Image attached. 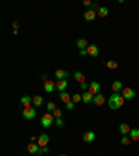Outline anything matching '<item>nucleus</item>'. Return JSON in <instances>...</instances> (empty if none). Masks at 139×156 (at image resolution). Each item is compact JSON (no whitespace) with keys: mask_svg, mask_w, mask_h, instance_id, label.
I'll return each instance as SVG.
<instances>
[{"mask_svg":"<svg viewBox=\"0 0 139 156\" xmlns=\"http://www.w3.org/2000/svg\"><path fill=\"white\" fill-rule=\"evenodd\" d=\"M124 103H125V99L123 98V95L120 94H113L110 96V99H108V106H110V109L113 110L120 109L121 106H124Z\"/></svg>","mask_w":139,"mask_h":156,"instance_id":"f257e3e1","label":"nucleus"},{"mask_svg":"<svg viewBox=\"0 0 139 156\" xmlns=\"http://www.w3.org/2000/svg\"><path fill=\"white\" fill-rule=\"evenodd\" d=\"M54 123V116L52 114V113H45L43 116H42V118H40V125L43 127V128H49L50 125Z\"/></svg>","mask_w":139,"mask_h":156,"instance_id":"f03ea898","label":"nucleus"},{"mask_svg":"<svg viewBox=\"0 0 139 156\" xmlns=\"http://www.w3.org/2000/svg\"><path fill=\"white\" fill-rule=\"evenodd\" d=\"M121 95H123V98L125 101H131V99H134V98L136 96L135 91L131 89V88H124L123 91H121Z\"/></svg>","mask_w":139,"mask_h":156,"instance_id":"7ed1b4c3","label":"nucleus"},{"mask_svg":"<svg viewBox=\"0 0 139 156\" xmlns=\"http://www.w3.org/2000/svg\"><path fill=\"white\" fill-rule=\"evenodd\" d=\"M22 116L27 118V120H31L36 116V109L35 107H27V109L22 110Z\"/></svg>","mask_w":139,"mask_h":156,"instance_id":"20e7f679","label":"nucleus"},{"mask_svg":"<svg viewBox=\"0 0 139 156\" xmlns=\"http://www.w3.org/2000/svg\"><path fill=\"white\" fill-rule=\"evenodd\" d=\"M67 86H68L67 79H57V82H56V89H57L60 94H61V92H65Z\"/></svg>","mask_w":139,"mask_h":156,"instance_id":"39448f33","label":"nucleus"},{"mask_svg":"<svg viewBox=\"0 0 139 156\" xmlns=\"http://www.w3.org/2000/svg\"><path fill=\"white\" fill-rule=\"evenodd\" d=\"M89 92H91L92 95L100 94V84L96 82V81H92V82L89 84Z\"/></svg>","mask_w":139,"mask_h":156,"instance_id":"423d86ee","label":"nucleus"},{"mask_svg":"<svg viewBox=\"0 0 139 156\" xmlns=\"http://www.w3.org/2000/svg\"><path fill=\"white\" fill-rule=\"evenodd\" d=\"M43 88H45V91H46L47 94H52L53 91H56V84L52 79H47L46 82L43 84Z\"/></svg>","mask_w":139,"mask_h":156,"instance_id":"0eeeda50","label":"nucleus"},{"mask_svg":"<svg viewBox=\"0 0 139 156\" xmlns=\"http://www.w3.org/2000/svg\"><path fill=\"white\" fill-rule=\"evenodd\" d=\"M49 141H50L49 135H47V134H42V135H40V137L38 138V145L40 146V148H43V146H47Z\"/></svg>","mask_w":139,"mask_h":156,"instance_id":"6e6552de","label":"nucleus"},{"mask_svg":"<svg viewBox=\"0 0 139 156\" xmlns=\"http://www.w3.org/2000/svg\"><path fill=\"white\" fill-rule=\"evenodd\" d=\"M86 50H88V55L92 56V57H97L99 56V47L96 45H89Z\"/></svg>","mask_w":139,"mask_h":156,"instance_id":"1a4fd4ad","label":"nucleus"},{"mask_svg":"<svg viewBox=\"0 0 139 156\" xmlns=\"http://www.w3.org/2000/svg\"><path fill=\"white\" fill-rule=\"evenodd\" d=\"M84 18H85L86 21H95V20H96V11H93V10H86L85 13H84Z\"/></svg>","mask_w":139,"mask_h":156,"instance_id":"9d476101","label":"nucleus"},{"mask_svg":"<svg viewBox=\"0 0 139 156\" xmlns=\"http://www.w3.org/2000/svg\"><path fill=\"white\" fill-rule=\"evenodd\" d=\"M27 149H28V152L31 153V155H38L39 149H40V146H39L38 144H33V142H31L28 146H27Z\"/></svg>","mask_w":139,"mask_h":156,"instance_id":"9b49d317","label":"nucleus"},{"mask_svg":"<svg viewBox=\"0 0 139 156\" xmlns=\"http://www.w3.org/2000/svg\"><path fill=\"white\" fill-rule=\"evenodd\" d=\"M20 102H21V105H22L25 109H27V107H31V105H33V99H31L29 96H22V98L20 99Z\"/></svg>","mask_w":139,"mask_h":156,"instance_id":"f8f14e48","label":"nucleus"},{"mask_svg":"<svg viewBox=\"0 0 139 156\" xmlns=\"http://www.w3.org/2000/svg\"><path fill=\"white\" fill-rule=\"evenodd\" d=\"M104 102H106V99H104V96H103L102 94L95 95V98H93V103H95L96 106H102V105H104Z\"/></svg>","mask_w":139,"mask_h":156,"instance_id":"ddd939ff","label":"nucleus"},{"mask_svg":"<svg viewBox=\"0 0 139 156\" xmlns=\"http://www.w3.org/2000/svg\"><path fill=\"white\" fill-rule=\"evenodd\" d=\"M93 98H95V95H92L89 91H85L84 95H82V102L84 103H91V102H93Z\"/></svg>","mask_w":139,"mask_h":156,"instance_id":"4468645a","label":"nucleus"},{"mask_svg":"<svg viewBox=\"0 0 139 156\" xmlns=\"http://www.w3.org/2000/svg\"><path fill=\"white\" fill-rule=\"evenodd\" d=\"M131 127L127 124V123H121L120 124V134H123V135H127V134H129L131 133Z\"/></svg>","mask_w":139,"mask_h":156,"instance_id":"2eb2a0df","label":"nucleus"},{"mask_svg":"<svg viewBox=\"0 0 139 156\" xmlns=\"http://www.w3.org/2000/svg\"><path fill=\"white\" fill-rule=\"evenodd\" d=\"M111 89L114 91V94H120V91H123V84H121V81H114L113 82V85H111Z\"/></svg>","mask_w":139,"mask_h":156,"instance_id":"dca6fc26","label":"nucleus"},{"mask_svg":"<svg viewBox=\"0 0 139 156\" xmlns=\"http://www.w3.org/2000/svg\"><path fill=\"white\" fill-rule=\"evenodd\" d=\"M129 138L134 142H139V130L138 128H132L131 133H129Z\"/></svg>","mask_w":139,"mask_h":156,"instance_id":"f3484780","label":"nucleus"},{"mask_svg":"<svg viewBox=\"0 0 139 156\" xmlns=\"http://www.w3.org/2000/svg\"><path fill=\"white\" fill-rule=\"evenodd\" d=\"M77 46L79 47V50H85V49H88V40H86L85 38H81V39H78V42H77Z\"/></svg>","mask_w":139,"mask_h":156,"instance_id":"a211bd4d","label":"nucleus"},{"mask_svg":"<svg viewBox=\"0 0 139 156\" xmlns=\"http://www.w3.org/2000/svg\"><path fill=\"white\" fill-rule=\"evenodd\" d=\"M67 77H68V71L61 70V68H59V70L56 71V78L57 79H65Z\"/></svg>","mask_w":139,"mask_h":156,"instance_id":"6ab92c4d","label":"nucleus"},{"mask_svg":"<svg viewBox=\"0 0 139 156\" xmlns=\"http://www.w3.org/2000/svg\"><path fill=\"white\" fill-rule=\"evenodd\" d=\"M60 99H61V102H63V103H65V105L70 103V102H72V101H71V95H70L67 91L60 94Z\"/></svg>","mask_w":139,"mask_h":156,"instance_id":"aec40b11","label":"nucleus"},{"mask_svg":"<svg viewBox=\"0 0 139 156\" xmlns=\"http://www.w3.org/2000/svg\"><path fill=\"white\" fill-rule=\"evenodd\" d=\"M74 77H75V79H77L79 84H84V82H86V77L82 74V73H81V71H75Z\"/></svg>","mask_w":139,"mask_h":156,"instance_id":"412c9836","label":"nucleus"},{"mask_svg":"<svg viewBox=\"0 0 139 156\" xmlns=\"http://www.w3.org/2000/svg\"><path fill=\"white\" fill-rule=\"evenodd\" d=\"M95 137H96V135H95L93 131H88V133L84 134V141H85V142H93V141H95Z\"/></svg>","mask_w":139,"mask_h":156,"instance_id":"4be33fe9","label":"nucleus"},{"mask_svg":"<svg viewBox=\"0 0 139 156\" xmlns=\"http://www.w3.org/2000/svg\"><path fill=\"white\" fill-rule=\"evenodd\" d=\"M32 99H33V106H35V107H39V106H42V105H43V101H45V99H43V98H42L40 95H36V96H33Z\"/></svg>","mask_w":139,"mask_h":156,"instance_id":"5701e85b","label":"nucleus"},{"mask_svg":"<svg viewBox=\"0 0 139 156\" xmlns=\"http://www.w3.org/2000/svg\"><path fill=\"white\" fill-rule=\"evenodd\" d=\"M106 66H107L110 70H117L118 68V63L116 60H108V62H106Z\"/></svg>","mask_w":139,"mask_h":156,"instance_id":"b1692460","label":"nucleus"},{"mask_svg":"<svg viewBox=\"0 0 139 156\" xmlns=\"http://www.w3.org/2000/svg\"><path fill=\"white\" fill-rule=\"evenodd\" d=\"M97 16L102 17V18L107 17L108 16V8L107 7H100V8H99V11H97Z\"/></svg>","mask_w":139,"mask_h":156,"instance_id":"393cba45","label":"nucleus"},{"mask_svg":"<svg viewBox=\"0 0 139 156\" xmlns=\"http://www.w3.org/2000/svg\"><path fill=\"white\" fill-rule=\"evenodd\" d=\"M56 109H57V107H56V103H54V102H49V103H47V112H49V113H50V112H54Z\"/></svg>","mask_w":139,"mask_h":156,"instance_id":"a878e982","label":"nucleus"},{"mask_svg":"<svg viewBox=\"0 0 139 156\" xmlns=\"http://www.w3.org/2000/svg\"><path fill=\"white\" fill-rule=\"evenodd\" d=\"M121 144L123 145H131V138H128L127 135H124L123 138H121Z\"/></svg>","mask_w":139,"mask_h":156,"instance_id":"bb28decb","label":"nucleus"},{"mask_svg":"<svg viewBox=\"0 0 139 156\" xmlns=\"http://www.w3.org/2000/svg\"><path fill=\"white\" fill-rule=\"evenodd\" d=\"M53 116H54V118H61V116H63V112L60 109H56L53 112Z\"/></svg>","mask_w":139,"mask_h":156,"instance_id":"cd10ccee","label":"nucleus"},{"mask_svg":"<svg viewBox=\"0 0 139 156\" xmlns=\"http://www.w3.org/2000/svg\"><path fill=\"white\" fill-rule=\"evenodd\" d=\"M81 101H82V95L75 94L72 96V102H74V103H78V102H81Z\"/></svg>","mask_w":139,"mask_h":156,"instance_id":"c85d7f7f","label":"nucleus"},{"mask_svg":"<svg viewBox=\"0 0 139 156\" xmlns=\"http://www.w3.org/2000/svg\"><path fill=\"white\" fill-rule=\"evenodd\" d=\"M47 152H49V148H47V146H43V148L39 149L38 155H39V156H42V153H47Z\"/></svg>","mask_w":139,"mask_h":156,"instance_id":"c756f323","label":"nucleus"},{"mask_svg":"<svg viewBox=\"0 0 139 156\" xmlns=\"http://www.w3.org/2000/svg\"><path fill=\"white\" fill-rule=\"evenodd\" d=\"M74 106H75V103H74V102H70V103H67V105H65L67 110H72V109H74Z\"/></svg>","mask_w":139,"mask_h":156,"instance_id":"7c9ffc66","label":"nucleus"},{"mask_svg":"<svg viewBox=\"0 0 139 156\" xmlns=\"http://www.w3.org/2000/svg\"><path fill=\"white\" fill-rule=\"evenodd\" d=\"M82 4H84V6H86V7H91L93 3L91 1V0H84V1H82Z\"/></svg>","mask_w":139,"mask_h":156,"instance_id":"2f4dec72","label":"nucleus"},{"mask_svg":"<svg viewBox=\"0 0 139 156\" xmlns=\"http://www.w3.org/2000/svg\"><path fill=\"white\" fill-rule=\"evenodd\" d=\"M56 124L59 125V127H63V125H64V121H63V118H56Z\"/></svg>","mask_w":139,"mask_h":156,"instance_id":"473e14b6","label":"nucleus"},{"mask_svg":"<svg viewBox=\"0 0 139 156\" xmlns=\"http://www.w3.org/2000/svg\"><path fill=\"white\" fill-rule=\"evenodd\" d=\"M81 88H82L84 91H86V89L89 91V84H88V82H84V84H81Z\"/></svg>","mask_w":139,"mask_h":156,"instance_id":"72a5a7b5","label":"nucleus"},{"mask_svg":"<svg viewBox=\"0 0 139 156\" xmlns=\"http://www.w3.org/2000/svg\"><path fill=\"white\" fill-rule=\"evenodd\" d=\"M99 6H97V4H96V3H93L92 6H91V10H93V11H96V10H97V11H99Z\"/></svg>","mask_w":139,"mask_h":156,"instance_id":"f704fd0d","label":"nucleus"},{"mask_svg":"<svg viewBox=\"0 0 139 156\" xmlns=\"http://www.w3.org/2000/svg\"><path fill=\"white\" fill-rule=\"evenodd\" d=\"M79 55H81V56H86V55H88V50H86V49H85V50H79Z\"/></svg>","mask_w":139,"mask_h":156,"instance_id":"c9c22d12","label":"nucleus"},{"mask_svg":"<svg viewBox=\"0 0 139 156\" xmlns=\"http://www.w3.org/2000/svg\"><path fill=\"white\" fill-rule=\"evenodd\" d=\"M40 81H42V82L45 84V82L47 81V77H46V75H42V77H40Z\"/></svg>","mask_w":139,"mask_h":156,"instance_id":"e433bc0d","label":"nucleus"},{"mask_svg":"<svg viewBox=\"0 0 139 156\" xmlns=\"http://www.w3.org/2000/svg\"><path fill=\"white\" fill-rule=\"evenodd\" d=\"M13 27H14V29L17 31V28H18V23H17V21H14V23H13Z\"/></svg>","mask_w":139,"mask_h":156,"instance_id":"4c0bfd02","label":"nucleus"},{"mask_svg":"<svg viewBox=\"0 0 139 156\" xmlns=\"http://www.w3.org/2000/svg\"><path fill=\"white\" fill-rule=\"evenodd\" d=\"M38 140V138H36V137H31V142H35V141Z\"/></svg>","mask_w":139,"mask_h":156,"instance_id":"58836bf2","label":"nucleus"},{"mask_svg":"<svg viewBox=\"0 0 139 156\" xmlns=\"http://www.w3.org/2000/svg\"><path fill=\"white\" fill-rule=\"evenodd\" d=\"M59 156H67V155H59Z\"/></svg>","mask_w":139,"mask_h":156,"instance_id":"ea45409f","label":"nucleus"}]
</instances>
